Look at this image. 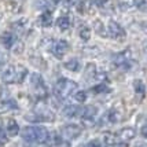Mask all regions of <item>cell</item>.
<instances>
[{
  "instance_id": "cell-10",
  "label": "cell",
  "mask_w": 147,
  "mask_h": 147,
  "mask_svg": "<svg viewBox=\"0 0 147 147\" xmlns=\"http://www.w3.org/2000/svg\"><path fill=\"white\" fill-rule=\"evenodd\" d=\"M18 109V105L14 99H4V100H0V114H4L8 113L11 110H17Z\"/></svg>"
},
{
  "instance_id": "cell-21",
  "label": "cell",
  "mask_w": 147,
  "mask_h": 147,
  "mask_svg": "<svg viewBox=\"0 0 147 147\" xmlns=\"http://www.w3.org/2000/svg\"><path fill=\"white\" fill-rule=\"evenodd\" d=\"M40 25L44 26V28H50L52 25V13L51 10H47V11H43V14L40 15Z\"/></svg>"
},
{
  "instance_id": "cell-40",
  "label": "cell",
  "mask_w": 147,
  "mask_h": 147,
  "mask_svg": "<svg viewBox=\"0 0 147 147\" xmlns=\"http://www.w3.org/2000/svg\"><path fill=\"white\" fill-rule=\"evenodd\" d=\"M63 1L67 4V6H71V4H74V3H76L77 0H63Z\"/></svg>"
},
{
  "instance_id": "cell-14",
  "label": "cell",
  "mask_w": 147,
  "mask_h": 147,
  "mask_svg": "<svg viewBox=\"0 0 147 147\" xmlns=\"http://www.w3.org/2000/svg\"><path fill=\"white\" fill-rule=\"evenodd\" d=\"M0 41H1V44L4 45L6 48H13V45L17 41V37L11 32H4L1 34V37H0Z\"/></svg>"
},
{
  "instance_id": "cell-4",
  "label": "cell",
  "mask_w": 147,
  "mask_h": 147,
  "mask_svg": "<svg viewBox=\"0 0 147 147\" xmlns=\"http://www.w3.org/2000/svg\"><path fill=\"white\" fill-rule=\"evenodd\" d=\"M69 50H70V45L66 40H55L50 51L55 58H63Z\"/></svg>"
},
{
  "instance_id": "cell-8",
  "label": "cell",
  "mask_w": 147,
  "mask_h": 147,
  "mask_svg": "<svg viewBox=\"0 0 147 147\" xmlns=\"http://www.w3.org/2000/svg\"><path fill=\"white\" fill-rule=\"evenodd\" d=\"M98 114V109H96L95 106H87V107H84L83 111H81V117H83L84 122L91 127L94 121H95V117Z\"/></svg>"
},
{
  "instance_id": "cell-29",
  "label": "cell",
  "mask_w": 147,
  "mask_h": 147,
  "mask_svg": "<svg viewBox=\"0 0 147 147\" xmlns=\"http://www.w3.org/2000/svg\"><path fill=\"white\" fill-rule=\"evenodd\" d=\"M136 3H138V0H122L121 3H118V7L122 11H127V10L136 6Z\"/></svg>"
},
{
  "instance_id": "cell-26",
  "label": "cell",
  "mask_w": 147,
  "mask_h": 147,
  "mask_svg": "<svg viewBox=\"0 0 147 147\" xmlns=\"http://www.w3.org/2000/svg\"><path fill=\"white\" fill-rule=\"evenodd\" d=\"M17 70H18V84L24 83L25 78L28 77V69L24 65H17Z\"/></svg>"
},
{
  "instance_id": "cell-1",
  "label": "cell",
  "mask_w": 147,
  "mask_h": 147,
  "mask_svg": "<svg viewBox=\"0 0 147 147\" xmlns=\"http://www.w3.org/2000/svg\"><path fill=\"white\" fill-rule=\"evenodd\" d=\"M26 120L30 122H52L55 120V114L44 103H40L34 107L32 113L26 114Z\"/></svg>"
},
{
  "instance_id": "cell-15",
  "label": "cell",
  "mask_w": 147,
  "mask_h": 147,
  "mask_svg": "<svg viewBox=\"0 0 147 147\" xmlns=\"http://www.w3.org/2000/svg\"><path fill=\"white\" fill-rule=\"evenodd\" d=\"M22 138L28 143H36V127H26L22 131Z\"/></svg>"
},
{
  "instance_id": "cell-28",
  "label": "cell",
  "mask_w": 147,
  "mask_h": 147,
  "mask_svg": "<svg viewBox=\"0 0 147 147\" xmlns=\"http://www.w3.org/2000/svg\"><path fill=\"white\" fill-rule=\"evenodd\" d=\"M30 62H32L34 66H37V67L40 66L41 69H45V67H47L45 61L41 57H40V55H32V57H30Z\"/></svg>"
},
{
  "instance_id": "cell-11",
  "label": "cell",
  "mask_w": 147,
  "mask_h": 147,
  "mask_svg": "<svg viewBox=\"0 0 147 147\" xmlns=\"http://www.w3.org/2000/svg\"><path fill=\"white\" fill-rule=\"evenodd\" d=\"M50 132L44 128V127H36V143L44 144L50 140Z\"/></svg>"
},
{
  "instance_id": "cell-38",
  "label": "cell",
  "mask_w": 147,
  "mask_h": 147,
  "mask_svg": "<svg viewBox=\"0 0 147 147\" xmlns=\"http://www.w3.org/2000/svg\"><path fill=\"white\" fill-rule=\"evenodd\" d=\"M85 147H102V144H100V142L99 140H92V142H90Z\"/></svg>"
},
{
  "instance_id": "cell-5",
  "label": "cell",
  "mask_w": 147,
  "mask_h": 147,
  "mask_svg": "<svg viewBox=\"0 0 147 147\" xmlns=\"http://www.w3.org/2000/svg\"><path fill=\"white\" fill-rule=\"evenodd\" d=\"M80 134H81V128L76 124H67L61 129V136L66 140H73V139L78 138Z\"/></svg>"
},
{
  "instance_id": "cell-42",
  "label": "cell",
  "mask_w": 147,
  "mask_h": 147,
  "mask_svg": "<svg viewBox=\"0 0 147 147\" xmlns=\"http://www.w3.org/2000/svg\"><path fill=\"white\" fill-rule=\"evenodd\" d=\"M142 29H143V30H146V32H147V21H144V22L142 24Z\"/></svg>"
},
{
  "instance_id": "cell-43",
  "label": "cell",
  "mask_w": 147,
  "mask_h": 147,
  "mask_svg": "<svg viewBox=\"0 0 147 147\" xmlns=\"http://www.w3.org/2000/svg\"><path fill=\"white\" fill-rule=\"evenodd\" d=\"M143 48H144V51L147 52V41H144V45H143Z\"/></svg>"
},
{
  "instance_id": "cell-39",
  "label": "cell",
  "mask_w": 147,
  "mask_h": 147,
  "mask_svg": "<svg viewBox=\"0 0 147 147\" xmlns=\"http://www.w3.org/2000/svg\"><path fill=\"white\" fill-rule=\"evenodd\" d=\"M140 135L144 136V138H147V124H144V125L140 128Z\"/></svg>"
},
{
  "instance_id": "cell-31",
  "label": "cell",
  "mask_w": 147,
  "mask_h": 147,
  "mask_svg": "<svg viewBox=\"0 0 147 147\" xmlns=\"http://www.w3.org/2000/svg\"><path fill=\"white\" fill-rule=\"evenodd\" d=\"M92 92L94 94H106V92H110V88L105 83H100L95 87H92Z\"/></svg>"
},
{
  "instance_id": "cell-22",
  "label": "cell",
  "mask_w": 147,
  "mask_h": 147,
  "mask_svg": "<svg viewBox=\"0 0 147 147\" xmlns=\"http://www.w3.org/2000/svg\"><path fill=\"white\" fill-rule=\"evenodd\" d=\"M29 80H30V84H32L33 90H36V88H41V87H44L45 85L41 74H38V73H32L30 77H29Z\"/></svg>"
},
{
  "instance_id": "cell-27",
  "label": "cell",
  "mask_w": 147,
  "mask_h": 147,
  "mask_svg": "<svg viewBox=\"0 0 147 147\" xmlns=\"http://www.w3.org/2000/svg\"><path fill=\"white\" fill-rule=\"evenodd\" d=\"M106 115H107V120L110 122H118L121 120V114H120V111L117 109H111Z\"/></svg>"
},
{
  "instance_id": "cell-7",
  "label": "cell",
  "mask_w": 147,
  "mask_h": 147,
  "mask_svg": "<svg viewBox=\"0 0 147 147\" xmlns=\"http://www.w3.org/2000/svg\"><path fill=\"white\" fill-rule=\"evenodd\" d=\"M1 81L4 84H18V70L17 65L8 66L1 74Z\"/></svg>"
},
{
  "instance_id": "cell-24",
  "label": "cell",
  "mask_w": 147,
  "mask_h": 147,
  "mask_svg": "<svg viewBox=\"0 0 147 147\" xmlns=\"http://www.w3.org/2000/svg\"><path fill=\"white\" fill-rule=\"evenodd\" d=\"M70 25H71V21L67 15H62V17H59V18L57 19V26L61 30H63V32L67 30V29L70 28Z\"/></svg>"
},
{
  "instance_id": "cell-32",
  "label": "cell",
  "mask_w": 147,
  "mask_h": 147,
  "mask_svg": "<svg viewBox=\"0 0 147 147\" xmlns=\"http://www.w3.org/2000/svg\"><path fill=\"white\" fill-rule=\"evenodd\" d=\"M34 7L41 10V11H47V10H50V1L48 0H36Z\"/></svg>"
},
{
  "instance_id": "cell-2",
  "label": "cell",
  "mask_w": 147,
  "mask_h": 147,
  "mask_svg": "<svg viewBox=\"0 0 147 147\" xmlns=\"http://www.w3.org/2000/svg\"><path fill=\"white\" fill-rule=\"evenodd\" d=\"M77 83L69 78H61L58 80V83L55 84V88H54V94L59 100H63L65 98L70 96L71 94H74L77 90Z\"/></svg>"
},
{
  "instance_id": "cell-16",
  "label": "cell",
  "mask_w": 147,
  "mask_h": 147,
  "mask_svg": "<svg viewBox=\"0 0 147 147\" xmlns=\"http://www.w3.org/2000/svg\"><path fill=\"white\" fill-rule=\"evenodd\" d=\"M134 90H135V95L138 98V100H142L144 98V92H146V87L142 80H135L134 81Z\"/></svg>"
},
{
  "instance_id": "cell-25",
  "label": "cell",
  "mask_w": 147,
  "mask_h": 147,
  "mask_svg": "<svg viewBox=\"0 0 147 147\" xmlns=\"http://www.w3.org/2000/svg\"><path fill=\"white\" fill-rule=\"evenodd\" d=\"M78 36H80V38H81L83 41H88L91 38V29L88 26L83 25L80 29H78Z\"/></svg>"
},
{
  "instance_id": "cell-12",
  "label": "cell",
  "mask_w": 147,
  "mask_h": 147,
  "mask_svg": "<svg viewBox=\"0 0 147 147\" xmlns=\"http://www.w3.org/2000/svg\"><path fill=\"white\" fill-rule=\"evenodd\" d=\"M13 28L17 32L21 33H28V30L30 29V22L28 18H19L18 21H15L13 24Z\"/></svg>"
},
{
  "instance_id": "cell-13",
  "label": "cell",
  "mask_w": 147,
  "mask_h": 147,
  "mask_svg": "<svg viewBox=\"0 0 147 147\" xmlns=\"http://www.w3.org/2000/svg\"><path fill=\"white\" fill-rule=\"evenodd\" d=\"M117 136L121 142H129L136 136V131L134 128H131V127H127V128H122Z\"/></svg>"
},
{
  "instance_id": "cell-6",
  "label": "cell",
  "mask_w": 147,
  "mask_h": 147,
  "mask_svg": "<svg viewBox=\"0 0 147 147\" xmlns=\"http://www.w3.org/2000/svg\"><path fill=\"white\" fill-rule=\"evenodd\" d=\"M107 32H109V36L111 38H114V40H121L127 36V33L124 30V28H122L118 22H115V21H110L109 25H107Z\"/></svg>"
},
{
  "instance_id": "cell-9",
  "label": "cell",
  "mask_w": 147,
  "mask_h": 147,
  "mask_svg": "<svg viewBox=\"0 0 147 147\" xmlns=\"http://www.w3.org/2000/svg\"><path fill=\"white\" fill-rule=\"evenodd\" d=\"M95 0H80L78 3H77V11L80 14H92L94 11V7H95Z\"/></svg>"
},
{
  "instance_id": "cell-44",
  "label": "cell",
  "mask_w": 147,
  "mask_h": 147,
  "mask_svg": "<svg viewBox=\"0 0 147 147\" xmlns=\"http://www.w3.org/2000/svg\"><path fill=\"white\" fill-rule=\"evenodd\" d=\"M54 3H59V1H63V0H52Z\"/></svg>"
},
{
  "instance_id": "cell-35",
  "label": "cell",
  "mask_w": 147,
  "mask_h": 147,
  "mask_svg": "<svg viewBox=\"0 0 147 147\" xmlns=\"http://www.w3.org/2000/svg\"><path fill=\"white\" fill-rule=\"evenodd\" d=\"M83 52L85 55H88V57H96V54L99 52V50L96 47H91V48H84Z\"/></svg>"
},
{
  "instance_id": "cell-45",
  "label": "cell",
  "mask_w": 147,
  "mask_h": 147,
  "mask_svg": "<svg viewBox=\"0 0 147 147\" xmlns=\"http://www.w3.org/2000/svg\"><path fill=\"white\" fill-rule=\"evenodd\" d=\"M1 17H3V14H1V13H0V19H1Z\"/></svg>"
},
{
  "instance_id": "cell-41",
  "label": "cell",
  "mask_w": 147,
  "mask_h": 147,
  "mask_svg": "<svg viewBox=\"0 0 147 147\" xmlns=\"http://www.w3.org/2000/svg\"><path fill=\"white\" fill-rule=\"evenodd\" d=\"M135 147H147V143H144V142H140V143H138Z\"/></svg>"
},
{
  "instance_id": "cell-19",
  "label": "cell",
  "mask_w": 147,
  "mask_h": 147,
  "mask_svg": "<svg viewBox=\"0 0 147 147\" xmlns=\"http://www.w3.org/2000/svg\"><path fill=\"white\" fill-rule=\"evenodd\" d=\"M6 132L8 136H15V135H18L19 132V125L18 122L15 121V120H8L6 124Z\"/></svg>"
},
{
  "instance_id": "cell-18",
  "label": "cell",
  "mask_w": 147,
  "mask_h": 147,
  "mask_svg": "<svg viewBox=\"0 0 147 147\" xmlns=\"http://www.w3.org/2000/svg\"><path fill=\"white\" fill-rule=\"evenodd\" d=\"M63 66H65V69L69 71H78L81 69V62H80L77 58H71V59L65 62Z\"/></svg>"
},
{
  "instance_id": "cell-17",
  "label": "cell",
  "mask_w": 147,
  "mask_h": 147,
  "mask_svg": "<svg viewBox=\"0 0 147 147\" xmlns=\"http://www.w3.org/2000/svg\"><path fill=\"white\" fill-rule=\"evenodd\" d=\"M81 111H83V109L78 107L77 105H67L63 109V114L66 115V117L71 118V117H76V115H78V114L81 115Z\"/></svg>"
},
{
  "instance_id": "cell-3",
  "label": "cell",
  "mask_w": 147,
  "mask_h": 147,
  "mask_svg": "<svg viewBox=\"0 0 147 147\" xmlns=\"http://www.w3.org/2000/svg\"><path fill=\"white\" fill-rule=\"evenodd\" d=\"M113 61V65L118 69H122V70H129L131 69V65H132V57H131V51L129 50H125V51L117 52L113 55L111 58Z\"/></svg>"
},
{
  "instance_id": "cell-36",
  "label": "cell",
  "mask_w": 147,
  "mask_h": 147,
  "mask_svg": "<svg viewBox=\"0 0 147 147\" xmlns=\"http://www.w3.org/2000/svg\"><path fill=\"white\" fill-rule=\"evenodd\" d=\"M54 41H55L54 38H43V40H41V45H43V47H45L47 50H51Z\"/></svg>"
},
{
  "instance_id": "cell-34",
  "label": "cell",
  "mask_w": 147,
  "mask_h": 147,
  "mask_svg": "<svg viewBox=\"0 0 147 147\" xmlns=\"http://www.w3.org/2000/svg\"><path fill=\"white\" fill-rule=\"evenodd\" d=\"M74 99L80 103L85 102V100H87V92H85V91H77L76 94H74Z\"/></svg>"
},
{
  "instance_id": "cell-20",
  "label": "cell",
  "mask_w": 147,
  "mask_h": 147,
  "mask_svg": "<svg viewBox=\"0 0 147 147\" xmlns=\"http://www.w3.org/2000/svg\"><path fill=\"white\" fill-rule=\"evenodd\" d=\"M94 32L98 33L100 37H107V36H109V32H107V29L105 28V25H103V22L100 19H95V21H94Z\"/></svg>"
},
{
  "instance_id": "cell-33",
  "label": "cell",
  "mask_w": 147,
  "mask_h": 147,
  "mask_svg": "<svg viewBox=\"0 0 147 147\" xmlns=\"http://www.w3.org/2000/svg\"><path fill=\"white\" fill-rule=\"evenodd\" d=\"M11 50H13V52L15 54V55H21L22 52L25 51V44H24L22 41L17 40V41H15V44L13 45V48H11Z\"/></svg>"
},
{
  "instance_id": "cell-23",
  "label": "cell",
  "mask_w": 147,
  "mask_h": 147,
  "mask_svg": "<svg viewBox=\"0 0 147 147\" xmlns=\"http://www.w3.org/2000/svg\"><path fill=\"white\" fill-rule=\"evenodd\" d=\"M96 74H98L96 65L95 63H87V66L84 67V77H85V80H92V78L96 77Z\"/></svg>"
},
{
  "instance_id": "cell-37",
  "label": "cell",
  "mask_w": 147,
  "mask_h": 147,
  "mask_svg": "<svg viewBox=\"0 0 147 147\" xmlns=\"http://www.w3.org/2000/svg\"><path fill=\"white\" fill-rule=\"evenodd\" d=\"M136 6L139 7V10H142L143 13H147V0H138Z\"/></svg>"
},
{
  "instance_id": "cell-30",
  "label": "cell",
  "mask_w": 147,
  "mask_h": 147,
  "mask_svg": "<svg viewBox=\"0 0 147 147\" xmlns=\"http://www.w3.org/2000/svg\"><path fill=\"white\" fill-rule=\"evenodd\" d=\"M34 91V96L37 98L38 100H43V99H47V96H48V91H47V88L44 87H41V88H36Z\"/></svg>"
}]
</instances>
